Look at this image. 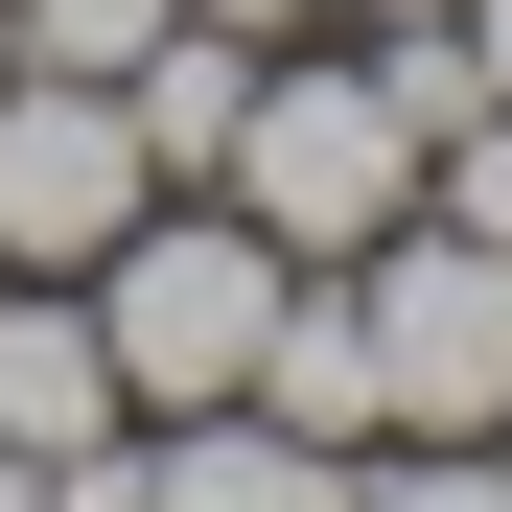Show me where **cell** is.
<instances>
[{
    "label": "cell",
    "instance_id": "6da1fadb",
    "mask_svg": "<svg viewBox=\"0 0 512 512\" xmlns=\"http://www.w3.org/2000/svg\"><path fill=\"white\" fill-rule=\"evenodd\" d=\"M210 187L280 233V256H373L396 210H419V117L373 94V47L350 24H303V47H256V94H233V163Z\"/></svg>",
    "mask_w": 512,
    "mask_h": 512
},
{
    "label": "cell",
    "instance_id": "7a4b0ae2",
    "mask_svg": "<svg viewBox=\"0 0 512 512\" xmlns=\"http://www.w3.org/2000/svg\"><path fill=\"white\" fill-rule=\"evenodd\" d=\"M280 280L303 256L256 233L233 187H163L117 256H94V326H117V396L140 419H210V396H256V326H280Z\"/></svg>",
    "mask_w": 512,
    "mask_h": 512
},
{
    "label": "cell",
    "instance_id": "3957f363",
    "mask_svg": "<svg viewBox=\"0 0 512 512\" xmlns=\"http://www.w3.org/2000/svg\"><path fill=\"white\" fill-rule=\"evenodd\" d=\"M350 326H373V443H512V256L396 210L350 256Z\"/></svg>",
    "mask_w": 512,
    "mask_h": 512
},
{
    "label": "cell",
    "instance_id": "277c9868",
    "mask_svg": "<svg viewBox=\"0 0 512 512\" xmlns=\"http://www.w3.org/2000/svg\"><path fill=\"white\" fill-rule=\"evenodd\" d=\"M163 210V163L117 117V70H0V280H94Z\"/></svg>",
    "mask_w": 512,
    "mask_h": 512
},
{
    "label": "cell",
    "instance_id": "5b68a950",
    "mask_svg": "<svg viewBox=\"0 0 512 512\" xmlns=\"http://www.w3.org/2000/svg\"><path fill=\"white\" fill-rule=\"evenodd\" d=\"M117 326H94V280H0V443L24 466H70V443H117Z\"/></svg>",
    "mask_w": 512,
    "mask_h": 512
},
{
    "label": "cell",
    "instance_id": "8992f818",
    "mask_svg": "<svg viewBox=\"0 0 512 512\" xmlns=\"http://www.w3.org/2000/svg\"><path fill=\"white\" fill-rule=\"evenodd\" d=\"M140 489H163V512H350V443L210 396V419H140Z\"/></svg>",
    "mask_w": 512,
    "mask_h": 512
},
{
    "label": "cell",
    "instance_id": "52a82bcc",
    "mask_svg": "<svg viewBox=\"0 0 512 512\" xmlns=\"http://www.w3.org/2000/svg\"><path fill=\"white\" fill-rule=\"evenodd\" d=\"M256 419H303V443L373 466V326H350V256H303L280 326H256Z\"/></svg>",
    "mask_w": 512,
    "mask_h": 512
},
{
    "label": "cell",
    "instance_id": "ba28073f",
    "mask_svg": "<svg viewBox=\"0 0 512 512\" xmlns=\"http://www.w3.org/2000/svg\"><path fill=\"white\" fill-rule=\"evenodd\" d=\"M233 94H256V47H233V24H163V47L117 70V117H140L163 187H210V163H233Z\"/></svg>",
    "mask_w": 512,
    "mask_h": 512
},
{
    "label": "cell",
    "instance_id": "9c48e42d",
    "mask_svg": "<svg viewBox=\"0 0 512 512\" xmlns=\"http://www.w3.org/2000/svg\"><path fill=\"white\" fill-rule=\"evenodd\" d=\"M350 512H512V443H373Z\"/></svg>",
    "mask_w": 512,
    "mask_h": 512
},
{
    "label": "cell",
    "instance_id": "30bf717a",
    "mask_svg": "<svg viewBox=\"0 0 512 512\" xmlns=\"http://www.w3.org/2000/svg\"><path fill=\"white\" fill-rule=\"evenodd\" d=\"M0 47H24V70H140L163 0H0Z\"/></svg>",
    "mask_w": 512,
    "mask_h": 512
},
{
    "label": "cell",
    "instance_id": "8fae6325",
    "mask_svg": "<svg viewBox=\"0 0 512 512\" xmlns=\"http://www.w3.org/2000/svg\"><path fill=\"white\" fill-rule=\"evenodd\" d=\"M419 210H443V233H489V256H512V94H489V117H443V163H419Z\"/></svg>",
    "mask_w": 512,
    "mask_h": 512
},
{
    "label": "cell",
    "instance_id": "7c38bea8",
    "mask_svg": "<svg viewBox=\"0 0 512 512\" xmlns=\"http://www.w3.org/2000/svg\"><path fill=\"white\" fill-rule=\"evenodd\" d=\"M47 512H163V489H140V419H117V443H70V466H47Z\"/></svg>",
    "mask_w": 512,
    "mask_h": 512
},
{
    "label": "cell",
    "instance_id": "4fadbf2b",
    "mask_svg": "<svg viewBox=\"0 0 512 512\" xmlns=\"http://www.w3.org/2000/svg\"><path fill=\"white\" fill-rule=\"evenodd\" d=\"M163 24H233V47H303L326 0H163Z\"/></svg>",
    "mask_w": 512,
    "mask_h": 512
},
{
    "label": "cell",
    "instance_id": "5bb4252c",
    "mask_svg": "<svg viewBox=\"0 0 512 512\" xmlns=\"http://www.w3.org/2000/svg\"><path fill=\"white\" fill-rule=\"evenodd\" d=\"M466 70H489V94H512V0H466Z\"/></svg>",
    "mask_w": 512,
    "mask_h": 512
},
{
    "label": "cell",
    "instance_id": "9a60e30c",
    "mask_svg": "<svg viewBox=\"0 0 512 512\" xmlns=\"http://www.w3.org/2000/svg\"><path fill=\"white\" fill-rule=\"evenodd\" d=\"M326 24H443V0H326Z\"/></svg>",
    "mask_w": 512,
    "mask_h": 512
},
{
    "label": "cell",
    "instance_id": "2e32d148",
    "mask_svg": "<svg viewBox=\"0 0 512 512\" xmlns=\"http://www.w3.org/2000/svg\"><path fill=\"white\" fill-rule=\"evenodd\" d=\"M0 512H47V466H24V443H0Z\"/></svg>",
    "mask_w": 512,
    "mask_h": 512
},
{
    "label": "cell",
    "instance_id": "e0dca14e",
    "mask_svg": "<svg viewBox=\"0 0 512 512\" xmlns=\"http://www.w3.org/2000/svg\"><path fill=\"white\" fill-rule=\"evenodd\" d=\"M0 70H24V47H0Z\"/></svg>",
    "mask_w": 512,
    "mask_h": 512
}]
</instances>
